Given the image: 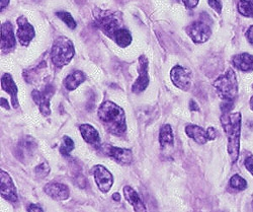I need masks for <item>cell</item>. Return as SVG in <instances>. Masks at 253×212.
<instances>
[{
	"mask_svg": "<svg viewBox=\"0 0 253 212\" xmlns=\"http://www.w3.org/2000/svg\"><path fill=\"white\" fill-rule=\"evenodd\" d=\"M93 16L99 30L108 38L115 41L119 47L126 48L131 45L133 41L132 35L128 29L124 27L120 13L95 8Z\"/></svg>",
	"mask_w": 253,
	"mask_h": 212,
	"instance_id": "6da1fadb",
	"label": "cell"
},
{
	"mask_svg": "<svg viewBox=\"0 0 253 212\" xmlns=\"http://www.w3.org/2000/svg\"><path fill=\"white\" fill-rule=\"evenodd\" d=\"M98 118L104 128L116 136L123 135L126 130L125 111L117 104L105 101L98 108Z\"/></svg>",
	"mask_w": 253,
	"mask_h": 212,
	"instance_id": "7a4b0ae2",
	"label": "cell"
},
{
	"mask_svg": "<svg viewBox=\"0 0 253 212\" xmlns=\"http://www.w3.org/2000/svg\"><path fill=\"white\" fill-rule=\"evenodd\" d=\"M221 123L228 139V154L231 158L232 162H235L239 158L241 114L223 113L221 117Z\"/></svg>",
	"mask_w": 253,
	"mask_h": 212,
	"instance_id": "3957f363",
	"label": "cell"
},
{
	"mask_svg": "<svg viewBox=\"0 0 253 212\" xmlns=\"http://www.w3.org/2000/svg\"><path fill=\"white\" fill-rule=\"evenodd\" d=\"M74 55L75 49L71 40L62 36L54 41L51 49V60L56 67L62 68L69 64Z\"/></svg>",
	"mask_w": 253,
	"mask_h": 212,
	"instance_id": "277c9868",
	"label": "cell"
},
{
	"mask_svg": "<svg viewBox=\"0 0 253 212\" xmlns=\"http://www.w3.org/2000/svg\"><path fill=\"white\" fill-rule=\"evenodd\" d=\"M218 96L227 102H233L238 95V81L235 72L231 68L220 75L214 82Z\"/></svg>",
	"mask_w": 253,
	"mask_h": 212,
	"instance_id": "5b68a950",
	"label": "cell"
},
{
	"mask_svg": "<svg viewBox=\"0 0 253 212\" xmlns=\"http://www.w3.org/2000/svg\"><path fill=\"white\" fill-rule=\"evenodd\" d=\"M54 93H55V89L53 86H51V84H48V86H46L42 91L34 90L32 93L33 100L39 106L41 113L46 117L51 114L50 102Z\"/></svg>",
	"mask_w": 253,
	"mask_h": 212,
	"instance_id": "8992f818",
	"label": "cell"
},
{
	"mask_svg": "<svg viewBox=\"0 0 253 212\" xmlns=\"http://www.w3.org/2000/svg\"><path fill=\"white\" fill-rule=\"evenodd\" d=\"M186 33L196 44H202L209 40L212 30L205 20H197L186 28Z\"/></svg>",
	"mask_w": 253,
	"mask_h": 212,
	"instance_id": "52a82bcc",
	"label": "cell"
},
{
	"mask_svg": "<svg viewBox=\"0 0 253 212\" xmlns=\"http://www.w3.org/2000/svg\"><path fill=\"white\" fill-rule=\"evenodd\" d=\"M149 61L146 56L141 55L139 57V65H138V73L139 76L132 87V92L135 94H140L144 92L149 86Z\"/></svg>",
	"mask_w": 253,
	"mask_h": 212,
	"instance_id": "ba28073f",
	"label": "cell"
},
{
	"mask_svg": "<svg viewBox=\"0 0 253 212\" xmlns=\"http://www.w3.org/2000/svg\"><path fill=\"white\" fill-rule=\"evenodd\" d=\"M170 78L174 86L182 91H188L193 84L192 71L179 65H176L171 69Z\"/></svg>",
	"mask_w": 253,
	"mask_h": 212,
	"instance_id": "9c48e42d",
	"label": "cell"
},
{
	"mask_svg": "<svg viewBox=\"0 0 253 212\" xmlns=\"http://www.w3.org/2000/svg\"><path fill=\"white\" fill-rule=\"evenodd\" d=\"M16 23L18 26L16 36L19 41V44L24 47H28L32 40L36 37V31L34 27L29 23L27 17L24 15L19 16L16 20Z\"/></svg>",
	"mask_w": 253,
	"mask_h": 212,
	"instance_id": "30bf717a",
	"label": "cell"
},
{
	"mask_svg": "<svg viewBox=\"0 0 253 212\" xmlns=\"http://www.w3.org/2000/svg\"><path fill=\"white\" fill-rule=\"evenodd\" d=\"M94 181L102 193H108L114 184L113 175L103 165L96 164L92 167Z\"/></svg>",
	"mask_w": 253,
	"mask_h": 212,
	"instance_id": "8fae6325",
	"label": "cell"
},
{
	"mask_svg": "<svg viewBox=\"0 0 253 212\" xmlns=\"http://www.w3.org/2000/svg\"><path fill=\"white\" fill-rule=\"evenodd\" d=\"M102 151L105 155H108L112 159H114L117 162L128 165L131 164L133 161V153L131 150L128 148H121V147H115L112 145H103Z\"/></svg>",
	"mask_w": 253,
	"mask_h": 212,
	"instance_id": "7c38bea8",
	"label": "cell"
},
{
	"mask_svg": "<svg viewBox=\"0 0 253 212\" xmlns=\"http://www.w3.org/2000/svg\"><path fill=\"white\" fill-rule=\"evenodd\" d=\"M1 183H0V186H1V197L5 200H8L10 202H15L17 201V193H16V188L13 184V181L11 177L4 171H1Z\"/></svg>",
	"mask_w": 253,
	"mask_h": 212,
	"instance_id": "4fadbf2b",
	"label": "cell"
},
{
	"mask_svg": "<svg viewBox=\"0 0 253 212\" xmlns=\"http://www.w3.org/2000/svg\"><path fill=\"white\" fill-rule=\"evenodd\" d=\"M45 192L55 200H66L70 196L69 188L61 183L50 182L45 186Z\"/></svg>",
	"mask_w": 253,
	"mask_h": 212,
	"instance_id": "5bb4252c",
	"label": "cell"
},
{
	"mask_svg": "<svg viewBox=\"0 0 253 212\" xmlns=\"http://www.w3.org/2000/svg\"><path fill=\"white\" fill-rule=\"evenodd\" d=\"M15 47V38L13 26L9 22L1 25V51L3 53L10 52Z\"/></svg>",
	"mask_w": 253,
	"mask_h": 212,
	"instance_id": "9a60e30c",
	"label": "cell"
},
{
	"mask_svg": "<svg viewBox=\"0 0 253 212\" xmlns=\"http://www.w3.org/2000/svg\"><path fill=\"white\" fill-rule=\"evenodd\" d=\"M1 88L4 92L10 95L11 98V105L14 109L18 108V99H17V87L12 78V76L9 73H5L1 77Z\"/></svg>",
	"mask_w": 253,
	"mask_h": 212,
	"instance_id": "2e32d148",
	"label": "cell"
},
{
	"mask_svg": "<svg viewBox=\"0 0 253 212\" xmlns=\"http://www.w3.org/2000/svg\"><path fill=\"white\" fill-rule=\"evenodd\" d=\"M124 195L126 200L134 207L135 212H147L146 206L143 203L141 197L138 195V193L132 187L130 186L124 187Z\"/></svg>",
	"mask_w": 253,
	"mask_h": 212,
	"instance_id": "e0dca14e",
	"label": "cell"
},
{
	"mask_svg": "<svg viewBox=\"0 0 253 212\" xmlns=\"http://www.w3.org/2000/svg\"><path fill=\"white\" fill-rule=\"evenodd\" d=\"M79 130L85 142L94 146L100 145L99 133L93 126H91L90 124H82L79 127Z\"/></svg>",
	"mask_w": 253,
	"mask_h": 212,
	"instance_id": "ac0fdd59",
	"label": "cell"
},
{
	"mask_svg": "<svg viewBox=\"0 0 253 212\" xmlns=\"http://www.w3.org/2000/svg\"><path fill=\"white\" fill-rule=\"evenodd\" d=\"M232 64L241 71H252L253 70V55L248 53H242L235 55L232 58Z\"/></svg>",
	"mask_w": 253,
	"mask_h": 212,
	"instance_id": "d6986e66",
	"label": "cell"
},
{
	"mask_svg": "<svg viewBox=\"0 0 253 212\" xmlns=\"http://www.w3.org/2000/svg\"><path fill=\"white\" fill-rule=\"evenodd\" d=\"M185 133L188 137L194 139L199 144H205L209 140L207 130L203 129L198 125H187L185 127Z\"/></svg>",
	"mask_w": 253,
	"mask_h": 212,
	"instance_id": "ffe728a7",
	"label": "cell"
},
{
	"mask_svg": "<svg viewBox=\"0 0 253 212\" xmlns=\"http://www.w3.org/2000/svg\"><path fill=\"white\" fill-rule=\"evenodd\" d=\"M86 76L82 71L75 70L72 73H70L65 79H64V87L67 91H74L76 90L82 82L85 81Z\"/></svg>",
	"mask_w": 253,
	"mask_h": 212,
	"instance_id": "44dd1931",
	"label": "cell"
},
{
	"mask_svg": "<svg viewBox=\"0 0 253 212\" xmlns=\"http://www.w3.org/2000/svg\"><path fill=\"white\" fill-rule=\"evenodd\" d=\"M159 143L162 148L171 147L174 144V136L169 124H164L159 131Z\"/></svg>",
	"mask_w": 253,
	"mask_h": 212,
	"instance_id": "7402d4cb",
	"label": "cell"
},
{
	"mask_svg": "<svg viewBox=\"0 0 253 212\" xmlns=\"http://www.w3.org/2000/svg\"><path fill=\"white\" fill-rule=\"evenodd\" d=\"M238 11L243 16L253 17V0H239Z\"/></svg>",
	"mask_w": 253,
	"mask_h": 212,
	"instance_id": "603a6c76",
	"label": "cell"
},
{
	"mask_svg": "<svg viewBox=\"0 0 253 212\" xmlns=\"http://www.w3.org/2000/svg\"><path fill=\"white\" fill-rule=\"evenodd\" d=\"M229 185H230V187L232 189L236 190V191H243V190H245L247 188L246 180H244L241 176H239L237 174L234 175L233 177L230 179Z\"/></svg>",
	"mask_w": 253,
	"mask_h": 212,
	"instance_id": "cb8c5ba5",
	"label": "cell"
},
{
	"mask_svg": "<svg viewBox=\"0 0 253 212\" xmlns=\"http://www.w3.org/2000/svg\"><path fill=\"white\" fill-rule=\"evenodd\" d=\"M74 141L69 136L63 137V143L60 146V153L64 157H68L69 154L74 150Z\"/></svg>",
	"mask_w": 253,
	"mask_h": 212,
	"instance_id": "d4e9b609",
	"label": "cell"
},
{
	"mask_svg": "<svg viewBox=\"0 0 253 212\" xmlns=\"http://www.w3.org/2000/svg\"><path fill=\"white\" fill-rule=\"evenodd\" d=\"M56 15L62 20L63 23H64L69 29L74 30L77 27V23L75 22V19L73 18V16L66 11H59L56 13Z\"/></svg>",
	"mask_w": 253,
	"mask_h": 212,
	"instance_id": "484cf974",
	"label": "cell"
},
{
	"mask_svg": "<svg viewBox=\"0 0 253 212\" xmlns=\"http://www.w3.org/2000/svg\"><path fill=\"white\" fill-rule=\"evenodd\" d=\"M35 172L37 174L38 177L40 178H44V177H47L48 174L50 173V166L47 162H43L39 164L36 168H35Z\"/></svg>",
	"mask_w": 253,
	"mask_h": 212,
	"instance_id": "4316f807",
	"label": "cell"
},
{
	"mask_svg": "<svg viewBox=\"0 0 253 212\" xmlns=\"http://www.w3.org/2000/svg\"><path fill=\"white\" fill-rule=\"evenodd\" d=\"M208 3L215 11H217L218 13H221V11H222V1H221V0H208Z\"/></svg>",
	"mask_w": 253,
	"mask_h": 212,
	"instance_id": "83f0119b",
	"label": "cell"
},
{
	"mask_svg": "<svg viewBox=\"0 0 253 212\" xmlns=\"http://www.w3.org/2000/svg\"><path fill=\"white\" fill-rule=\"evenodd\" d=\"M176 1L183 3V5L188 9H193V8L197 7L200 0H176Z\"/></svg>",
	"mask_w": 253,
	"mask_h": 212,
	"instance_id": "f1b7e54d",
	"label": "cell"
},
{
	"mask_svg": "<svg viewBox=\"0 0 253 212\" xmlns=\"http://www.w3.org/2000/svg\"><path fill=\"white\" fill-rule=\"evenodd\" d=\"M245 167L247 168V171L253 176V156L245 159Z\"/></svg>",
	"mask_w": 253,
	"mask_h": 212,
	"instance_id": "f546056e",
	"label": "cell"
},
{
	"mask_svg": "<svg viewBox=\"0 0 253 212\" xmlns=\"http://www.w3.org/2000/svg\"><path fill=\"white\" fill-rule=\"evenodd\" d=\"M208 132V136H209V140H215L217 137V131L213 127H209L207 129Z\"/></svg>",
	"mask_w": 253,
	"mask_h": 212,
	"instance_id": "4dcf8cb0",
	"label": "cell"
},
{
	"mask_svg": "<svg viewBox=\"0 0 253 212\" xmlns=\"http://www.w3.org/2000/svg\"><path fill=\"white\" fill-rule=\"evenodd\" d=\"M28 212H44V210L42 209L39 205L30 204V205L28 206Z\"/></svg>",
	"mask_w": 253,
	"mask_h": 212,
	"instance_id": "1f68e13d",
	"label": "cell"
},
{
	"mask_svg": "<svg viewBox=\"0 0 253 212\" xmlns=\"http://www.w3.org/2000/svg\"><path fill=\"white\" fill-rule=\"evenodd\" d=\"M246 38L249 43L253 46V26H251L246 32Z\"/></svg>",
	"mask_w": 253,
	"mask_h": 212,
	"instance_id": "d6a6232c",
	"label": "cell"
},
{
	"mask_svg": "<svg viewBox=\"0 0 253 212\" xmlns=\"http://www.w3.org/2000/svg\"><path fill=\"white\" fill-rule=\"evenodd\" d=\"M189 109H191V111H196V112L200 111V108H199L198 104L194 100H192L191 103H189Z\"/></svg>",
	"mask_w": 253,
	"mask_h": 212,
	"instance_id": "836d02e7",
	"label": "cell"
},
{
	"mask_svg": "<svg viewBox=\"0 0 253 212\" xmlns=\"http://www.w3.org/2000/svg\"><path fill=\"white\" fill-rule=\"evenodd\" d=\"M8 3H9V0H1V1H0V6H1V10L6 8Z\"/></svg>",
	"mask_w": 253,
	"mask_h": 212,
	"instance_id": "e575fe53",
	"label": "cell"
},
{
	"mask_svg": "<svg viewBox=\"0 0 253 212\" xmlns=\"http://www.w3.org/2000/svg\"><path fill=\"white\" fill-rule=\"evenodd\" d=\"M1 107L2 108L5 107L6 110H9V106L7 105V101L5 99H3V98H1Z\"/></svg>",
	"mask_w": 253,
	"mask_h": 212,
	"instance_id": "d590c367",
	"label": "cell"
},
{
	"mask_svg": "<svg viewBox=\"0 0 253 212\" xmlns=\"http://www.w3.org/2000/svg\"><path fill=\"white\" fill-rule=\"evenodd\" d=\"M113 198H114V200H116V201H120V200H121V196H120L119 193H115V194L113 195Z\"/></svg>",
	"mask_w": 253,
	"mask_h": 212,
	"instance_id": "8d00e7d4",
	"label": "cell"
},
{
	"mask_svg": "<svg viewBox=\"0 0 253 212\" xmlns=\"http://www.w3.org/2000/svg\"><path fill=\"white\" fill-rule=\"evenodd\" d=\"M250 108H251V110L253 111V96H252L251 99H250Z\"/></svg>",
	"mask_w": 253,
	"mask_h": 212,
	"instance_id": "74e56055",
	"label": "cell"
},
{
	"mask_svg": "<svg viewBox=\"0 0 253 212\" xmlns=\"http://www.w3.org/2000/svg\"><path fill=\"white\" fill-rule=\"evenodd\" d=\"M251 209H252V212H253V200H252V203H251Z\"/></svg>",
	"mask_w": 253,
	"mask_h": 212,
	"instance_id": "f35d334b",
	"label": "cell"
},
{
	"mask_svg": "<svg viewBox=\"0 0 253 212\" xmlns=\"http://www.w3.org/2000/svg\"><path fill=\"white\" fill-rule=\"evenodd\" d=\"M35 1H40V0H35Z\"/></svg>",
	"mask_w": 253,
	"mask_h": 212,
	"instance_id": "ab89813d",
	"label": "cell"
}]
</instances>
